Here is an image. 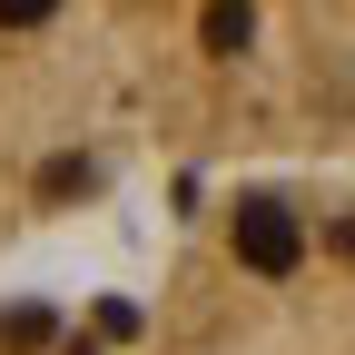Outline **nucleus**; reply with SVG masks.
Returning a JSON list of instances; mask_svg holds the SVG:
<instances>
[{"label": "nucleus", "mask_w": 355, "mask_h": 355, "mask_svg": "<svg viewBox=\"0 0 355 355\" xmlns=\"http://www.w3.org/2000/svg\"><path fill=\"white\" fill-rule=\"evenodd\" d=\"M227 257L247 266V277H296V266H306V227H296L277 198H237V217H227Z\"/></svg>", "instance_id": "1"}]
</instances>
